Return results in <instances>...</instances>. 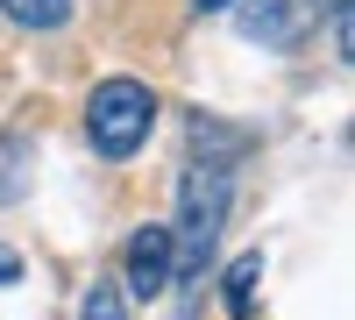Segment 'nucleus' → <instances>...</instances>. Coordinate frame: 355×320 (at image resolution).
Wrapping results in <instances>:
<instances>
[{
	"label": "nucleus",
	"instance_id": "nucleus-1",
	"mask_svg": "<svg viewBox=\"0 0 355 320\" xmlns=\"http://www.w3.org/2000/svg\"><path fill=\"white\" fill-rule=\"evenodd\" d=\"M220 228H227V164L220 157H192L185 178H178V228H171V264H178L185 285L206 271Z\"/></svg>",
	"mask_w": 355,
	"mask_h": 320
},
{
	"label": "nucleus",
	"instance_id": "nucleus-2",
	"mask_svg": "<svg viewBox=\"0 0 355 320\" xmlns=\"http://www.w3.org/2000/svg\"><path fill=\"white\" fill-rule=\"evenodd\" d=\"M150 121H157V100L142 78H107L85 100V135H93L100 157H135L150 142Z\"/></svg>",
	"mask_w": 355,
	"mask_h": 320
},
{
	"label": "nucleus",
	"instance_id": "nucleus-3",
	"mask_svg": "<svg viewBox=\"0 0 355 320\" xmlns=\"http://www.w3.org/2000/svg\"><path fill=\"white\" fill-rule=\"evenodd\" d=\"M320 22V0H234V28L263 50H291L306 43Z\"/></svg>",
	"mask_w": 355,
	"mask_h": 320
},
{
	"label": "nucleus",
	"instance_id": "nucleus-4",
	"mask_svg": "<svg viewBox=\"0 0 355 320\" xmlns=\"http://www.w3.org/2000/svg\"><path fill=\"white\" fill-rule=\"evenodd\" d=\"M171 278H178V264H171V228H135V242L121 249V285L135 299H157V292H171Z\"/></svg>",
	"mask_w": 355,
	"mask_h": 320
},
{
	"label": "nucleus",
	"instance_id": "nucleus-5",
	"mask_svg": "<svg viewBox=\"0 0 355 320\" xmlns=\"http://www.w3.org/2000/svg\"><path fill=\"white\" fill-rule=\"evenodd\" d=\"M21 185H28V142L21 135H0V207L21 199Z\"/></svg>",
	"mask_w": 355,
	"mask_h": 320
},
{
	"label": "nucleus",
	"instance_id": "nucleus-6",
	"mask_svg": "<svg viewBox=\"0 0 355 320\" xmlns=\"http://www.w3.org/2000/svg\"><path fill=\"white\" fill-rule=\"evenodd\" d=\"M0 15L21 22V28H57V22L71 15V0H0Z\"/></svg>",
	"mask_w": 355,
	"mask_h": 320
},
{
	"label": "nucleus",
	"instance_id": "nucleus-7",
	"mask_svg": "<svg viewBox=\"0 0 355 320\" xmlns=\"http://www.w3.org/2000/svg\"><path fill=\"white\" fill-rule=\"evenodd\" d=\"M256 278H263V256H242V264L227 271V313H234V320H249V306H256Z\"/></svg>",
	"mask_w": 355,
	"mask_h": 320
},
{
	"label": "nucleus",
	"instance_id": "nucleus-8",
	"mask_svg": "<svg viewBox=\"0 0 355 320\" xmlns=\"http://www.w3.org/2000/svg\"><path fill=\"white\" fill-rule=\"evenodd\" d=\"M78 320H128V299L114 292V285H93V292H85V306H78Z\"/></svg>",
	"mask_w": 355,
	"mask_h": 320
},
{
	"label": "nucleus",
	"instance_id": "nucleus-9",
	"mask_svg": "<svg viewBox=\"0 0 355 320\" xmlns=\"http://www.w3.org/2000/svg\"><path fill=\"white\" fill-rule=\"evenodd\" d=\"M15 278H21V264H15L8 249H0V285H15Z\"/></svg>",
	"mask_w": 355,
	"mask_h": 320
},
{
	"label": "nucleus",
	"instance_id": "nucleus-10",
	"mask_svg": "<svg viewBox=\"0 0 355 320\" xmlns=\"http://www.w3.org/2000/svg\"><path fill=\"white\" fill-rule=\"evenodd\" d=\"M214 8H234V0H199V15H214Z\"/></svg>",
	"mask_w": 355,
	"mask_h": 320
}]
</instances>
